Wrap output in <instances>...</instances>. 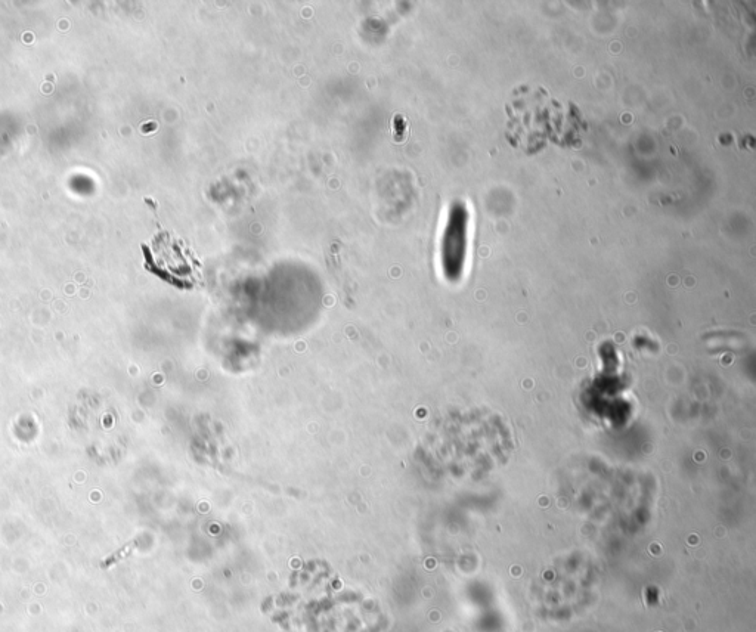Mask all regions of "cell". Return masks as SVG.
<instances>
[{"instance_id":"1","label":"cell","mask_w":756,"mask_h":632,"mask_svg":"<svg viewBox=\"0 0 756 632\" xmlns=\"http://www.w3.org/2000/svg\"><path fill=\"white\" fill-rule=\"evenodd\" d=\"M467 213L463 207L452 212L445 237V265L449 275H458L463 269L466 254Z\"/></svg>"}]
</instances>
